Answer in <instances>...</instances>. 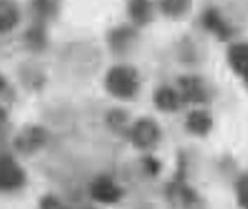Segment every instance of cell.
I'll use <instances>...</instances> for the list:
<instances>
[{
    "label": "cell",
    "instance_id": "cell-1",
    "mask_svg": "<svg viewBox=\"0 0 248 209\" xmlns=\"http://www.w3.org/2000/svg\"><path fill=\"white\" fill-rule=\"evenodd\" d=\"M105 87L113 97L129 100L138 93L140 89L138 71L131 65H115L106 73Z\"/></svg>",
    "mask_w": 248,
    "mask_h": 209
},
{
    "label": "cell",
    "instance_id": "cell-2",
    "mask_svg": "<svg viewBox=\"0 0 248 209\" xmlns=\"http://www.w3.org/2000/svg\"><path fill=\"white\" fill-rule=\"evenodd\" d=\"M48 143V131L41 125L23 127L13 140V147L20 154L29 156L39 151Z\"/></svg>",
    "mask_w": 248,
    "mask_h": 209
},
{
    "label": "cell",
    "instance_id": "cell-3",
    "mask_svg": "<svg viewBox=\"0 0 248 209\" xmlns=\"http://www.w3.org/2000/svg\"><path fill=\"white\" fill-rule=\"evenodd\" d=\"M129 138L134 147L140 150L153 148L161 138V129L154 119H138L129 129Z\"/></svg>",
    "mask_w": 248,
    "mask_h": 209
},
{
    "label": "cell",
    "instance_id": "cell-4",
    "mask_svg": "<svg viewBox=\"0 0 248 209\" xmlns=\"http://www.w3.org/2000/svg\"><path fill=\"white\" fill-rule=\"evenodd\" d=\"M25 182L26 176L23 169L10 156H0V192L17 191Z\"/></svg>",
    "mask_w": 248,
    "mask_h": 209
},
{
    "label": "cell",
    "instance_id": "cell-5",
    "mask_svg": "<svg viewBox=\"0 0 248 209\" xmlns=\"http://www.w3.org/2000/svg\"><path fill=\"white\" fill-rule=\"evenodd\" d=\"M201 20L203 28L221 41H228L234 36V26L225 19V16L218 7L205 9L201 16Z\"/></svg>",
    "mask_w": 248,
    "mask_h": 209
},
{
    "label": "cell",
    "instance_id": "cell-6",
    "mask_svg": "<svg viewBox=\"0 0 248 209\" xmlns=\"http://www.w3.org/2000/svg\"><path fill=\"white\" fill-rule=\"evenodd\" d=\"M180 96L183 102L190 103H206L211 99L208 84L198 76H183L179 79Z\"/></svg>",
    "mask_w": 248,
    "mask_h": 209
},
{
    "label": "cell",
    "instance_id": "cell-7",
    "mask_svg": "<svg viewBox=\"0 0 248 209\" xmlns=\"http://www.w3.org/2000/svg\"><path fill=\"white\" fill-rule=\"evenodd\" d=\"M122 195V189L108 176H99L90 185V196L100 204H116Z\"/></svg>",
    "mask_w": 248,
    "mask_h": 209
},
{
    "label": "cell",
    "instance_id": "cell-8",
    "mask_svg": "<svg viewBox=\"0 0 248 209\" xmlns=\"http://www.w3.org/2000/svg\"><path fill=\"white\" fill-rule=\"evenodd\" d=\"M227 57L234 73L240 76L248 86V42L232 44L228 48Z\"/></svg>",
    "mask_w": 248,
    "mask_h": 209
},
{
    "label": "cell",
    "instance_id": "cell-9",
    "mask_svg": "<svg viewBox=\"0 0 248 209\" xmlns=\"http://www.w3.org/2000/svg\"><path fill=\"white\" fill-rule=\"evenodd\" d=\"M137 41V32L129 26L115 28L109 33V45L115 54H126Z\"/></svg>",
    "mask_w": 248,
    "mask_h": 209
},
{
    "label": "cell",
    "instance_id": "cell-10",
    "mask_svg": "<svg viewBox=\"0 0 248 209\" xmlns=\"http://www.w3.org/2000/svg\"><path fill=\"white\" fill-rule=\"evenodd\" d=\"M182 96L170 86H161L154 93V103L163 112H174L182 106Z\"/></svg>",
    "mask_w": 248,
    "mask_h": 209
},
{
    "label": "cell",
    "instance_id": "cell-11",
    "mask_svg": "<svg viewBox=\"0 0 248 209\" xmlns=\"http://www.w3.org/2000/svg\"><path fill=\"white\" fill-rule=\"evenodd\" d=\"M23 41H25V45L35 51V52H39L42 49H45L46 47V28H45V22L42 20H33V23L26 29V32L23 33Z\"/></svg>",
    "mask_w": 248,
    "mask_h": 209
},
{
    "label": "cell",
    "instance_id": "cell-12",
    "mask_svg": "<svg viewBox=\"0 0 248 209\" xmlns=\"http://www.w3.org/2000/svg\"><path fill=\"white\" fill-rule=\"evenodd\" d=\"M185 124L189 132L195 135H206L212 129L214 121L209 112L203 109H195L187 115Z\"/></svg>",
    "mask_w": 248,
    "mask_h": 209
},
{
    "label": "cell",
    "instance_id": "cell-13",
    "mask_svg": "<svg viewBox=\"0 0 248 209\" xmlns=\"http://www.w3.org/2000/svg\"><path fill=\"white\" fill-rule=\"evenodd\" d=\"M20 20L19 6L13 1L0 0V33H7L17 26Z\"/></svg>",
    "mask_w": 248,
    "mask_h": 209
},
{
    "label": "cell",
    "instance_id": "cell-14",
    "mask_svg": "<svg viewBox=\"0 0 248 209\" xmlns=\"http://www.w3.org/2000/svg\"><path fill=\"white\" fill-rule=\"evenodd\" d=\"M19 77L22 80V84H25V87L32 89V90L41 89L42 84L45 83V77H44V73L41 71V68H38L36 65H32V64L22 65L19 70Z\"/></svg>",
    "mask_w": 248,
    "mask_h": 209
},
{
    "label": "cell",
    "instance_id": "cell-15",
    "mask_svg": "<svg viewBox=\"0 0 248 209\" xmlns=\"http://www.w3.org/2000/svg\"><path fill=\"white\" fill-rule=\"evenodd\" d=\"M170 198L183 208H189L198 202L196 193L183 183H174L173 186H170Z\"/></svg>",
    "mask_w": 248,
    "mask_h": 209
},
{
    "label": "cell",
    "instance_id": "cell-16",
    "mask_svg": "<svg viewBox=\"0 0 248 209\" xmlns=\"http://www.w3.org/2000/svg\"><path fill=\"white\" fill-rule=\"evenodd\" d=\"M129 16L137 25H147L153 19V4L147 1H134L128 6Z\"/></svg>",
    "mask_w": 248,
    "mask_h": 209
},
{
    "label": "cell",
    "instance_id": "cell-17",
    "mask_svg": "<svg viewBox=\"0 0 248 209\" xmlns=\"http://www.w3.org/2000/svg\"><path fill=\"white\" fill-rule=\"evenodd\" d=\"M192 7V3L190 1H164L160 4V9L164 15H167L169 17H173V19H179V17H183L189 13Z\"/></svg>",
    "mask_w": 248,
    "mask_h": 209
},
{
    "label": "cell",
    "instance_id": "cell-18",
    "mask_svg": "<svg viewBox=\"0 0 248 209\" xmlns=\"http://www.w3.org/2000/svg\"><path fill=\"white\" fill-rule=\"evenodd\" d=\"M58 7L60 4L55 1H33L32 3L35 19L42 20V22H46L48 19L54 17L58 13Z\"/></svg>",
    "mask_w": 248,
    "mask_h": 209
},
{
    "label": "cell",
    "instance_id": "cell-19",
    "mask_svg": "<svg viewBox=\"0 0 248 209\" xmlns=\"http://www.w3.org/2000/svg\"><path fill=\"white\" fill-rule=\"evenodd\" d=\"M235 191H237L238 205L243 209H248V175H243L238 179L235 185Z\"/></svg>",
    "mask_w": 248,
    "mask_h": 209
},
{
    "label": "cell",
    "instance_id": "cell-20",
    "mask_svg": "<svg viewBox=\"0 0 248 209\" xmlns=\"http://www.w3.org/2000/svg\"><path fill=\"white\" fill-rule=\"evenodd\" d=\"M125 122H126V113L122 112L121 109H113L112 112L108 113V124L112 128L122 129L125 127Z\"/></svg>",
    "mask_w": 248,
    "mask_h": 209
},
{
    "label": "cell",
    "instance_id": "cell-21",
    "mask_svg": "<svg viewBox=\"0 0 248 209\" xmlns=\"http://www.w3.org/2000/svg\"><path fill=\"white\" fill-rule=\"evenodd\" d=\"M39 209H67V207L54 195H45L39 201Z\"/></svg>",
    "mask_w": 248,
    "mask_h": 209
},
{
    "label": "cell",
    "instance_id": "cell-22",
    "mask_svg": "<svg viewBox=\"0 0 248 209\" xmlns=\"http://www.w3.org/2000/svg\"><path fill=\"white\" fill-rule=\"evenodd\" d=\"M144 166H145V170H147V173H148V175L155 176V175L160 172V163H158L155 159H153V157H147V159H144Z\"/></svg>",
    "mask_w": 248,
    "mask_h": 209
},
{
    "label": "cell",
    "instance_id": "cell-23",
    "mask_svg": "<svg viewBox=\"0 0 248 209\" xmlns=\"http://www.w3.org/2000/svg\"><path fill=\"white\" fill-rule=\"evenodd\" d=\"M6 122H7V112L3 108H0V131L3 129Z\"/></svg>",
    "mask_w": 248,
    "mask_h": 209
},
{
    "label": "cell",
    "instance_id": "cell-24",
    "mask_svg": "<svg viewBox=\"0 0 248 209\" xmlns=\"http://www.w3.org/2000/svg\"><path fill=\"white\" fill-rule=\"evenodd\" d=\"M6 89V79L0 74V93Z\"/></svg>",
    "mask_w": 248,
    "mask_h": 209
},
{
    "label": "cell",
    "instance_id": "cell-25",
    "mask_svg": "<svg viewBox=\"0 0 248 209\" xmlns=\"http://www.w3.org/2000/svg\"><path fill=\"white\" fill-rule=\"evenodd\" d=\"M84 209H96V208H84Z\"/></svg>",
    "mask_w": 248,
    "mask_h": 209
}]
</instances>
